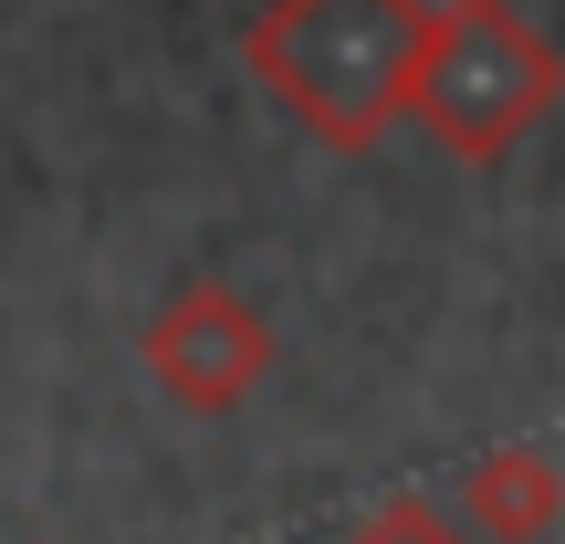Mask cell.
Instances as JSON below:
<instances>
[{
	"mask_svg": "<svg viewBox=\"0 0 565 544\" xmlns=\"http://www.w3.org/2000/svg\"><path fill=\"white\" fill-rule=\"evenodd\" d=\"M429 53L419 0H273V21L252 32V63L303 126L324 137H377L387 105H408Z\"/></svg>",
	"mask_w": 565,
	"mask_h": 544,
	"instance_id": "cell-1",
	"label": "cell"
},
{
	"mask_svg": "<svg viewBox=\"0 0 565 544\" xmlns=\"http://www.w3.org/2000/svg\"><path fill=\"white\" fill-rule=\"evenodd\" d=\"M408 105L429 116L440 147L492 158V147H513L555 105V53L513 21V0H450V11L429 21V53H419Z\"/></svg>",
	"mask_w": 565,
	"mask_h": 544,
	"instance_id": "cell-2",
	"label": "cell"
},
{
	"mask_svg": "<svg viewBox=\"0 0 565 544\" xmlns=\"http://www.w3.org/2000/svg\"><path fill=\"white\" fill-rule=\"evenodd\" d=\"M252 324H242V303L231 294H189L179 314L158 324V356H168V377H189V387H231L252 366Z\"/></svg>",
	"mask_w": 565,
	"mask_h": 544,
	"instance_id": "cell-3",
	"label": "cell"
}]
</instances>
